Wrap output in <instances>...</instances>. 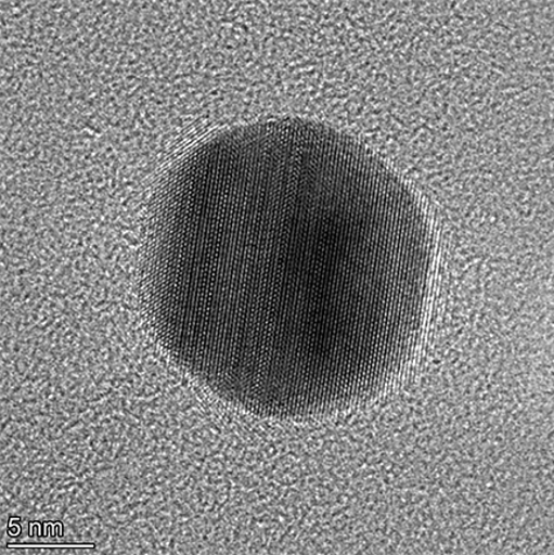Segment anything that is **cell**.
I'll return each instance as SVG.
<instances>
[{"label":"cell","instance_id":"1","mask_svg":"<svg viewBox=\"0 0 554 555\" xmlns=\"http://www.w3.org/2000/svg\"><path fill=\"white\" fill-rule=\"evenodd\" d=\"M199 166L216 384L314 413L388 383L416 341L431 266L429 228L403 181L355 139L305 119L233 133Z\"/></svg>","mask_w":554,"mask_h":555}]
</instances>
